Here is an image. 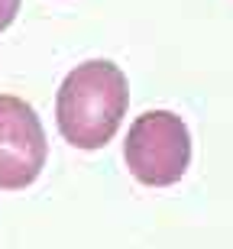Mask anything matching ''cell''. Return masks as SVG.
<instances>
[{
    "mask_svg": "<svg viewBox=\"0 0 233 249\" xmlns=\"http://www.w3.org/2000/svg\"><path fill=\"white\" fill-rule=\"evenodd\" d=\"M133 178L149 188H168L181 181L191 162V136L185 120L172 110H146L130 126L123 146Z\"/></svg>",
    "mask_w": 233,
    "mask_h": 249,
    "instance_id": "obj_2",
    "label": "cell"
},
{
    "mask_svg": "<svg viewBox=\"0 0 233 249\" xmlns=\"http://www.w3.org/2000/svg\"><path fill=\"white\" fill-rule=\"evenodd\" d=\"M46 156L49 142L36 110L13 94H0V191L33 185Z\"/></svg>",
    "mask_w": 233,
    "mask_h": 249,
    "instance_id": "obj_3",
    "label": "cell"
},
{
    "mask_svg": "<svg viewBox=\"0 0 233 249\" xmlns=\"http://www.w3.org/2000/svg\"><path fill=\"white\" fill-rule=\"evenodd\" d=\"M130 104L126 74L107 58H91L78 65L58 88L55 120L58 133L75 149L107 146L120 126Z\"/></svg>",
    "mask_w": 233,
    "mask_h": 249,
    "instance_id": "obj_1",
    "label": "cell"
},
{
    "mask_svg": "<svg viewBox=\"0 0 233 249\" xmlns=\"http://www.w3.org/2000/svg\"><path fill=\"white\" fill-rule=\"evenodd\" d=\"M19 13V0H0V29H7Z\"/></svg>",
    "mask_w": 233,
    "mask_h": 249,
    "instance_id": "obj_4",
    "label": "cell"
}]
</instances>
